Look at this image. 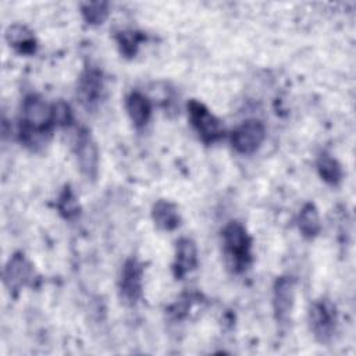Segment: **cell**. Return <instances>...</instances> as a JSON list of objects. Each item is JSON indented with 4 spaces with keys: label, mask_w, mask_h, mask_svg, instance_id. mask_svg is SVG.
Returning <instances> with one entry per match:
<instances>
[{
    "label": "cell",
    "mask_w": 356,
    "mask_h": 356,
    "mask_svg": "<svg viewBox=\"0 0 356 356\" xmlns=\"http://www.w3.org/2000/svg\"><path fill=\"white\" fill-rule=\"evenodd\" d=\"M224 253L228 267L235 273L245 271L252 263V239L245 227L238 221H231L222 229Z\"/></svg>",
    "instance_id": "cell-1"
},
{
    "label": "cell",
    "mask_w": 356,
    "mask_h": 356,
    "mask_svg": "<svg viewBox=\"0 0 356 356\" xmlns=\"http://www.w3.org/2000/svg\"><path fill=\"white\" fill-rule=\"evenodd\" d=\"M189 118L192 127L196 129L199 138L204 143H214L224 136L222 122L200 102L191 100L188 104Z\"/></svg>",
    "instance_id": "cell-2"
},
{
    "label": "cell",
    "mask_w": 356,
    "mask_h": 356,
    "mask_svg": "<svg viewBox=\"0 0 356 356\" xmlns=\"http://www.w3.org/2000/svg\"><path fill=\"white\" fill-rule=\"evenodd\" d=\"M310 328L317 341L327 343L332 339L337 330V309L328 299L316 300L309 313Z\"/></svg>",
    "instance_id": "cell-3"
},
{
    "label": "cell",
    "mask_w": 356,
    "mask_h": 356,
    "mask_svg": "<svg viewBox=\"0 0 356 356\" xmlns=\"http://www.w3.org/2000/svg\"><path fill=\"white\" fill-rule=\"evenodd\" d=\"M266 138V128L259 120H246L241 125H238L232 135L231 143L232 147L241 154H252L254 153Z\"/></svg>",
    "instance_id": "cell-4"
},
{
    "label": "cell",
    "mask_w": 356,
    "mask_h": 356,
    "mask_svg": "<svg viewBox=\"0 0 356 356\" xmlns=\"http://www.w3.org/2000/svg\"><path fill=\"white\" fill-rule=\"evenodd\" d=\"M76 96L86 110H95L104 99V81L99 70L86 68L76 88Z\"/></svg>",
    "instance_id": "cell-5"
},
{
    "label": "cell",
    "mask_w": 356,
    "mask_h": 356,
    "mask_svg": "<svg viewBox=\"0 0 356 356\" xmlns=\"http://www.w3.org/2000/svg\"><path fill=\"white\" fill-rule=\"evenodd\" d=\"M143 266L138 259H128L121 270L120 296L128 305H135L142 296Z\"/></svg>",
    "instance_id": "cell-6"
},
{
    "label": "cell",
    "mask_w": 356,
    "mask_h": 356,
    "mask_svg": "<svg viewBox=\"0 0 356 356\" xmlns=\"http://www.w3.org/2000/svg\"><path fill=\"white\" fill-rule=\"evenodd\" d=\"M75 153L79 170L86 179L95 181L99 172V150L89 131L82 129L75 142Z\"/></svg>",
    "instance_id": "cell-7"
},
{
    "label": "cell",
    "mask_w": 356,
    "mask_h": 356,
    "mask_svg": "<svg viewBox=\"0 0 356 356\" xmlns=\"http://www.w3.org/2000/svg\"><path fill=\"white\" fill-rule=\"evenodd\" d=\"M32 277H33V268L29 260L25 257V254L21 252L14 253L8 259L3 273L4 285L10 291V293L18 292L22 286L29 284Z\"/></svg>",
    "instance_id": "cell-8"
},
{
    "label": "cell",
    "mask_w": 356,
    "mask_h": 356,
    "mask_svg": "<svg viewBox=\"0 0 356 356\" xmlns=\"http://www.w3.org/2000/svg\"><path fill=\"white\" fill-rule=\"evenodd\" d=\"M295 303V286L289 277H280L273 288V307L278 321H286Z\"/></svg>",
    "instance_id": "cell-9"
},
{
    "label": "cell",
    "mask_w": 356,
    "mask_h": 356,
    "mask_svg": "<svg viewBox=\"0 0 356 356\" xmlns=\"http://www.w3.org/2000/svg\"><path fill=\"white\" fill-rule=\"evenodd\" d=\"M197 266V248L189 238H181L175 246L174 274L177 278H182L185 274L195 270Z\"/></svg>",
    "instance_id": "cell-10"
},
{
    "label": "cell",
    "mask_w": 356,
    "mask_h": 356,
    "mask_svg": "<svg viewBox=\"0 0 356 356\" xmlns=\"http://www.w3.org/2000/svg\"><path fill=\"white\" fill-rule=\"evenodd\" d=\"M6 40L18 53L29 56L36 50V40L33 33L21 24H13L6 29Z\"/></svg>",
    "instance_id": "cell-11"
},
{
    "label": "cell",
    "mask_w": 356,
    "mask_h": 356,
    "mask_svg": "<svg viewBox=\"0 0 356 356\" xmlns=\"http://www.w3.org/2000/svg\"><path fill=\"white\" fill-rule=\"evenodd\" d=\"M152 218L156 227L163 231H174L181 222L178 207L164 199H160L153 204Z\"/></svg>",
    "instance_id": "cell-12"
},
{
    "label": "cell",
    "mask_w": 356,
    "mask_h": 356,
    "mask_svg": "<svg viewBox=\"0 0 356 356\" xmlns=\"http://www.w3.org/2000/svg\"><path fill=\"white\" fill-rule=\"evenodd\" d=\"M125 106L131 121L136 127H143L147 124L152 114V106L145 95H142L140 92L129 93Z\"/></svg>",
    "instance_id": "cell-13"
},
{
    "label": "cell",
    "mask_w": 356,
    "mask_h": 356,
    "mask_svg": "<svg viewBox=\"0 0 356 356\" xmlns=\"http://www.w3.org/2000/svg\"><path fill=\"white\" fill-rule=\"evenodd\" d=\"M298 227L300 234L306 239H313L318 235L320 232V216L318 210L313 203H306L298 217Z\"/></svg>",
    "instance_id": "cell-14"
},
{
    "label": "cell",
    "mask_w": 356,
    "mask_h": 356,
    "mask_svg": "<svg viewBox=\"0 0 356 356\" xmlns=\"http://www.w3.org/2000/svg\"><path fill=\"white\" fill-rule=\"evenodd\" d=\"M317 171L323 181L330 185H338L342 179V167L337 159L328 153H321L317 159Z\"/></svg>",
    "instance_id": "cell-15"
},
{
    "label": "cell",
    "mask_w": 356,
    "mask_h": 356,
    "mask_svg": "<svg viewBox=\"0 0 356 356\" xmlns=\"http://www.w3.org/2000/svg\"><path fill=\"white\" fill-rule=\"evenodd\" d=\"M57 210L65 220H74L79 216L81 206L74 191L67 185L57 199Z\"/></svg>",
    "instance_id": "cell-16"
},
{
    "label": "cell",
    "mask_w": 356,
    "mask_h": 356,
    "mask_svg": "<svg viewBox=\"0 0 356 356\" xmlns=\"http://www.w3.org/2000/svg\"><path fill=\"white\" fill-rule=\"evenodd\" d=\"M142 40H145V36L136 31H121L117 33V43L120 51L127 58L135 57V54L138 53L139 43Z\"/></svg>",
    "instance_id": "cell-17"
},
{
    "label": "cell",
    "mask_w": 356,
    "mask_h": 356,
    "mask_svg": "<svg viewBox=\"0 0 356 356\" xmlns=\"http://www.w3.org/2000/svg\"><path fill=\"white\" fill-rule=\"evenodd\" d=\"M83 19L90 25H100L108 17V3L106 1H90L81 6Z\"/></svg>",
    "instance_id": "cell-18"
},
{
    "label": "cell",
    "mask_w": 356,
    "mask_h": 356,
    "mask_svg": "<svg viewBox=\"0 0 356 356\" xmlns=\"http://www.w3.org/2000/svg\"><path fill=\"white\" fill-rule=\"evenodd\" d=\"M51 106H53V122H54V125H57V127L70 125L71 121H72V113H71L70 106L63 100H58L57 103H54Z\"/></svg>",
    "instance_id": "cell-19"
}]
</instances>
